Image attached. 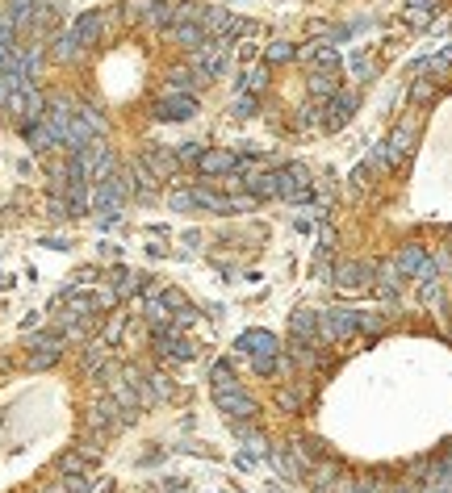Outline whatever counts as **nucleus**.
I'll list each match as a JSON object with an SVG mask.
<instances>
[{
    "instance_id": "nucleus-9",
    "label": "nucleus",
    "mask_w": 452,
    "mask_h": 493,
    "mask_svg": "<svg viewBox=\"0 0 452 493\" xmlns=\"http://www.w3.org/2000/svg\"><path fill=\"white\" fill-rule=\"evenodd\" d=\"M385 151H389V163H398V159H407V155L415 151V130H411V126H402V130H394V138L385 142Z\"/></svg>"
},
{
    "instance_id": "nucleus-10",
    "label": "nucleus",
    "mask_w": 452,
    "mask_h": 493,
    "mask_svg": "<svg viewBox=\"0 0 452 493\" xmlns=\"http://www.w3.org/2000/svg\"><path fill=\"white\" fill-rule=\"evenodd\" d=\"M319 335V314L314 309H297L293 314V339H314Z\"/></svg>"
},
{
    "instance_id": "nucleus-13",
    "label": "nucleus",
    "mask_w": 452,
    "mask_h": 493,
    "mask_svg": "<svg viewBox=\"0 0 452 493\" xmlns=\"http://www.w3.org/2000/svg\"><path fill=\"white\" fill-rule=\"evenodd\" d=\"M247 188H251V197H281V184H277V176H251L247 180Z\"/></svg>"
},
{
    "instance_id": "nucleus-20",
    "label": "nucleus",
    "mask_w": 452,
    "mask_h": 493,
    "mask_svg": "<svg viewBox=\"0 0 452 493\" xmlns=\"http://www.w3.org/2000/svg\"><path fill=\"white\" fill-rule=\"evenodd\" d=\"M277 406H281V410H289V414H297V410H301V397H297V393H289V389H281V393H277Z\"/></svg>"
},
{
    "instance_id": "nucleus-30",
    "label": "nucleus",
    "mask_w": 452,
    "mask_h": 493,
    "mask_svg": "<svg viewBox=\"0 0 452 493\" xmlns=\"http://www.w3.org/2000/svg\"><path fill=\"white\" fill-rule=\"evenodd\" d=\"M172 493H189V489H172Z\"/></svg>"
},
{
    "instance_id": "nucleus-5",
    "label": "nucleus",
    "mask_w": 452,
    "mask_h": 493,
    "mask_svg": "<svg viewBox=\"0 0 452 493\" xmlns=\"http://www.w3.org/2000/svg\"><path fill=\"white\" fill-rule=\"evenodd\" d=\"M235 347H239V351H247V355H277V351H281L277 335H268V331H243Z\"/></svg>"
},
{
    "instance_id": "nucleus-16",
    "label": "nucleus",
    "mask_w": 452,
    "mask_h": 493,
    "mask_svg": "<svg viewBox=\"0 0 452 493\" xmlns=\"http://www.w3.org/2000/svg\"><path fill=\"white\" fill-rule=\"evenodd\" d=\"M147 163H151V168H155L160 176H168V172L176 168V159H172L168 151H147Z\"/></svg>"
},
{
    "instance_id": "nucleus-12",
    "label": "nucleus",
    "mask_w": 452,
    "mask_h": 493,
    "mask_svg": "<svg viewBox=\"0 0 452 493\" xmlns=\"http://www.w3.org/2000/svg\"><path fill=\"white\" fill-rule=\"evenodd\" d=\"M310 92L314 96H335L339 92V76L335 72H314L310 76Z\"/></svg>"
},
{
    "instance_id": "nucleus-3",
    "label": "nucleus",
    "mask_w": 452,
    "mask_h": 493,
    "mask_svg": "<svg viewBox=\"0 0 452 493\" xmlns=\"http://www.w3.org/2000/svg\"><path fill=\"white\" fill-rule=\"evenodd\" d=\"M369 276H373V267L369 263H339L335 267V285H339V293H360V289H369Z\"/></svg>"
},
{
    "instance_id": "nucleus-14",
    "label": "nucleus",
    "mask_w": 452,
    "mask_h": 493,
    "mask_svg": "<svg viewBox=\"0 0 452 493\" xmlns=\"http://www.w3.org/2000/svg\"><path fill=\"white\" fill-rule=\"evenodd\" d=\"M214 393H230V389H239V380H235V372H230V364H214Z\"/></svg>"
},
{
    "instance_id": "nucleus-6",
    "label": "nucleus",
    "mask_w": 452,
    "mask_h": 493,
    "mask_svg": "<svg viewBox=\"0 0 452 493\" xmlns=\"http://www.w3.org/2000/svg\"><path fill=\"white\" fill-rule=\"evenodd\" d=\"M327 113H331V118L323 122V130H343V126H347V118L356 113V96H352V92H335Z\"/></svg>"
},
{
    "instance_id": "nucleus-23",
    "label": "nucleus",
    "mask_w": 452,
    "mask_h": 493,
    "mask_svg": "<svg viewBox=\"0 0 452 493\" xmlns=\"http://www.w3.org/2000/svg\"><path fill=\"white\" fill-rule=\"evenodd\" d=\"M411 96H415V100H431V96H435V84H431V80H419V84L411 88Z\"/></svg>"
},
{
    "instance_id": "nucleus-7",
    "label": "nucleus",
    "mask_w": 452,
    "mask_h": 493,
    "mask_svg": "<svg viewBox=\"0 0 452 493\" xmlns=\"http://www.w3.org/2000/svg\"><path fill=\"white\" fill-rule=\"evenodd\" d=\"M218 397V406H222V414H230V418H256V402H251L247 393H239V389H230V393H214Z\"/></svg>"
},
{
    "instance_id": "nucleus-31",
    "label": "nucleus",
    "mask_w": 452,
    "mask_h": 493,
    "mask_svg": "<svg viewBox=\"0 0 452 493\" xmlns=\"http://www.w3.org/2000/svg\"><path fill=\"white\" fill-rule=\"evenodd\" d=\"M268 493H285V489H268Z\"/></svg>"
},
{
    "instance_id": "nucleus-29",
    "label": "nucleus",
    "mask_w": 452,
    "mask_h": 493,
    "mask_svg": "<svg viewBox=\"0 0 452 493\" xmlns=\"http://www.w3.org/2000/svg\"><path fill=\"white\" fill-rule=\"evenodd\" d=\"M394 493H411V489H407V485H402V489H394Z\"/></svg>"
},
{
    "instance_id": "nucleus-17",
    "label": "nucleus",
    "mask_w": 452,
    "mask_h": 493,
    "mask_svg": "<svg viewBox=\"0 0 452 493\" xmlns=\"http://www.w3.org/2000/svg\"><path fill=\"white\" fill-rule=\"evenodd\" d=\"M272 464H277L285 476H301V464H297V456H289V452H272Z\"/></svg>"
},
{
    "instance_id": "nucleus-4",
    "label": "nucleus",
    "mask_w": 452,
    "mask_h": 493,
    "mask_svg": "<svg viewBox=\"0 0 452 493\" xmlns=\"http://www.w3.org/2000/svg\"><path fill=\"white\" fill-rule=\"evenodd\" d=\"M155 113L164 122H184V118H197V100L189 92H168L160 105H155Z\"/></svg>"
},
{
    "instance_id": "nucleus-2",
    "label": "nucleus",
    "mask_w": 452,
    "mask_h": 493,
    "mask_svg": "<svg viewBox=\"0 0 452 493\" xmlns=\"http://www.w3.org/2000/svg\"><path fill=\"white\" fill-rule=\"evenodd\" d=\"M277 184H281V197H289V201H310L314 197V184H310V176H306V168H285V172H277Z\"/></svg>"
},
{
    "instance_id": "nucleus-27",
    "label": "nucleus",
    "mask_w": 452,
    "mask_h": 493,
    "mask_svg": "<svg viewBox=\"0 0 452 493\" xmlns=\"http://www.w3.org/2000/svg\"><path fill=\"white\" fill-rule=\"evenodd\" d=\"M180 159H201V146H197V142H184V146H180Z\"/></svg>"
},
{
    "instance_id": "nucleus-18",
    "label": "nucleus",
    "mask_w": 452,
    "mask_h": 493,
    "mask_svg": "<svg viewBox=\"0 0 452 493\" xmlns=\"http://www.w3.org/2000/svg\"><path fill=\"white\" fill-rule=\"evenodd\" d=\"M314 59H319V72H335V67H339L335 46H319V50H314Z\"/></svg>"
},
{
    "instance_id": "nucleus-15",
    "label": "nucleus",
    "mask_w": 452,
    "mask_h": 493,
    "mask_svg": "<svg viewBox=\"0 0 452 493\" xmlns=\"http://www.w3.org/2000/svg\"><path fill=\"white\" fill-rule=\"evenodd\" d=\"M293 54H297V50H293V42H285V38H277V42H272L268 50H264V59H268V63H289V59H293Z\"/></svg>"
},
{
    "instance_id": "nucleus-19",
    "label": "nucleus",
    "mask_w": 452,
    "mask_h": 493,
    "mask_svg": "<svg viewBox=\"0 0 452 493\" xmlns=\"http://www.w3.org/2000/svg\"><path fill=\"white\" fill-rule=\"evenodd\" d=\"M360 331H365V335H381V331H385V322H381L377 314H360Z\"/></svg>"
},
{
    "instance_id": "nucleus-11",
    "label": "nucleus",
    "mask_w": 452,
    "mask_h": 493,
    "mask_svg": "<svg viewBox=\"0 0 452 493\" xmlns=\"http://www.w3.org/2000/svg\"><path fill=\"white\" fill-rule=\"evenodd\" d=\"M268 88V67L264 63H251V67H243V92H264Z\"/></svg>"
},
{
    "instance_id": "nucleus-21",
    "label": "nucleus",
    "mask_w": 452,
    "mask_h": 493,
    "mask_svg": "<svg viewBox=\"0 0 452 493\" xmlns=\"http://www.w3.org/2000/svg\"><path fill=\"white\" fill-rule=\"evenodd\" d=\"M235 113H239V118H251V113H256V96H251V92H243V96L235 100Z\"/></svg>"
},
{
    "instance_id": "nucleus-25",
    "label": "nucleus",
    "mask_w": 452,
    "mask_h": 493,
    "mask_svg": "<svg viewBox=\"0 0 452 493\" xmlns=\"http://www.w3.org/2000/svg\"><path fill=\"white\" fill-rule=\"evenodd\" d=\"M243 435H247V430H243ZM247 448L256 452V456H264V452H268V443H264V435H260V430H256V435H247Z\"/></svg>"
},
{
    "instance_id": "nucleus-1",
    "label": "nucleus",
    "mask_w": 452,
    "mask_h": 493,
    "mask_svg": "<svg viewBox=\"0 0 452 493\" xmlns=\"http://www.w3.org/2000/svg\"><path fill=\"white\" fill-rule=\"evenodd\" d=\"M360 331V314L356 309H327L319 314V339L323 343H339L347 335H356Z\"/></svg>"
},
{
    "instance_id": "nucleus-26",
    "label": "nucleus",
    "mask_w": 452,
    "mask_h": 493,
    "mask_svg": "<svg viewBox=\"0 0 452 493\" xmlns=\"http://www.w3.org/2000/svg\"><path fill=\"white\" fill-rule=\"evenodd\" d=\"M339 493H369V489H365V481H352V476H343V481H339Z\"/></svg>"
},
{
    "instance_id": "nucleus-28",
    "label": "nucleus",
    "mask_w": 452,
    "mask_h": 493,
    "mask_svg": "<svg viewBox=\"0 0 452 493\" xmlns=\"http://www.w3.org/2000/svg\"><path fill=\"white\" fill-rule=\"evenodd\" d=\"M172 205H176V209H193V197H189V193H176Z\"/></svg>"
},
{
    "instance_id": "nucleus-22",
    "label": "nucleus",
    "mask_w": 452,
    "mask_h": 493,
    "mask_svg": "<svg viewBox=\"0 0 452 493\" xmlns=\"http://www.w3.org/2000/svg\"><path fill=\"white\" fill-rule=\"evenodd\" d=\"M251 360H256V372H260V376H272V372H277V355H251Z\"/></svg>"
},
{
    "instance_id": "nucleus-24",
    "label": "nucleus",
    "mask_w": 452,
    "mask_h": 493,
    "mask_svg": "<svg viewBox=\"0 0 452 493\" xmlns=\"http://www.w3.org/2000/svg\"><path fill=\"white\" fill-rule=\"evenodd\" d=\"M314 476H319V481H314L319 489H331V485H335V464H327V468H319Z\"/></svg>"
},
{
    "instance_id": "nucleus-8",
    "label": "nucleus",
    "mask_w": 452,
    "mask_h": 493,
    "mask_svg": "<svg viewBox=\"0 0 452 493\" xmlns=\"http://www.w3.org/2000/svg\"><path fill=\"white\" fill-rule=\"evenodd\" d=\"M201 172L206 176H226V172H235L239 168V159L230 155V151H201Z\"/></svg>"
}]
</instances>
